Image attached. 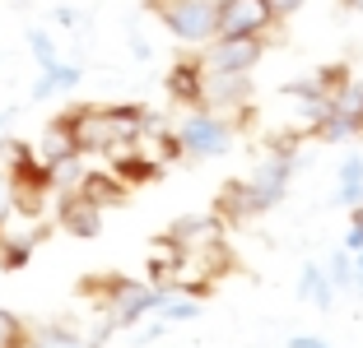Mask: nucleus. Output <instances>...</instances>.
Returning a JSON list of instances; mask_svg holds the SVG:
<instances>
[{
  "label": "nucleus",
  "instance_id": "nucleus-1",
  "mask_svg": "<svg viewBox=\"0 0 363 348\" xmlns=\"http://www.w3.org/2000/svg\"><path fill=\"white\" fill-rule=\"evenodd\" d=\"M65 121H70V130H75L79 153H117V149L145 139L150 126H154V116L145 112V107H135V103H117V107L84 103V107H70Z\"/></svg>",
  "mask_w": 363,
  "mask_h": 348
},
{
  "label": "nucleus",
  "instance_id": "nucleus-2",
  "mask_svg": "<svg viewBox=\"0 0 363 348\" xmlns=\"http://www.w3.org/2000/svg\"><path fill=\"white\" fill-rule=\"evenodd\" d=\"M79 293L103 297V320L112 330L140 325V320L154 316V306H159V284H140V279H121V274L89 279V284H79Z\"/></svg>",
  "mask_w": 363,
  "mask_h": 348
},
{
  "label": "nucleus",
  "instance_id": "nucleus-3",
  "mask_svg": "<svg viewBox=\"0 0 363 348\" xmlns=\"http://www.w3.org/2000/svg\"><path fill=\"white\" fill-rule=\"evenodd\" d=\"M159 23L191 47H210L219 37V0H150Z\"/></svg>",
  "mask_w": 363,
  "mask_h": 348
},
{
  "label": "nucleus",
  "instance_id": "nucleus-4",
  "mask_svg": "<svg viewBox=\"0 0 363 348\" xmlns=\"http://www.w3.org/2000/svg\"><path fill=\"white\" fill-rule=\"evenodd\" d=\"M172 130H177V139H182V153L196 158V163L201 158H224L228 149H233V121L210 112V107H191Z\"/></svg>",
  "mask_w": 363,
  "mask_h": 348
},
{
  "label": "nucleus",
  "instance_id": "nucleus-5",
  "mask_svg": "<svg viewBox=\"0 0 363 348\" xmlns=\"http://www.w3.org/2000/svg\"><path fill=\"white\" fill-rule=\"evenodd\" d=\"M205 70H224V74H252L266 56V42L261 37H214L205 47Z\"/></svg>",
  "mask_w": 363,
  "mask_h": 348
},
{
  "label": "nucleus",
  "instance_id": "nucleus-6",
  "mask_svg": "<svg viewBox=\"0 0 363 348\" xmlns=\"http://www.w3.org/2000/svg\"><path fill=\"white\" fill-rule=\"evenodd\" d=\"M275 23L266 0H219V37H261Z\"/></svg>",
  "mask_w": 363,
  "mask_h": 348
},
{
  "label": "nucleus",
  "instance_id": "nucleus-7",
  "mask_svg": "<svg viewBox=\"0 0 363 348\" xmlns=\"http://www.w3.org/2000/svg\"><path fill=\"white\" fill-rule=\"evenodd\" d=\"M163 237L186 255H196V251L205 255L214 242H224V219H219V214H186V219H177Z\"/></svg>",
  "mask_w": 363,
  "mask_h": 348
},
{
  "label": "nucleus",
  "instance_id": "nucleus-8",
  "mask_svg": "<svg viewBox=\"0 0 363 348\" xmlns=\"http://www.w3.org/2000/svg\"><path fill=\"white\" fill-rule=\"evenodd\" d=\"M56 223L79 242H94L103 232V209L94 200H84L79 190H56Z\"/></svg>",
  "mask_w": 363,
  "mask_h": 348
},
{
  "label": "nucleus",
  "instance_id": "nucleus-9",
  "mask_svg": "<svg viewBox=\"0 0 363 348\" xmlns=\"http://www.w3.org/2000/svg\"><path fill=\"white\" fill-rule=\"evenodd\" d=\"M163 88H168V98L182 103L186 112H191V107H205V56H182V61H172Z\"/></svg>",
  "mask_w": 363,
  "mask_h": 348
},
{
  "label": "nucleus",
  "instance_id": "nucleus-10",
  "mask_svg": "<svg viewBox=\"0 0 363 348\" xmlns=\"http://www.w3.org/2000/svg\"><path fill=\"white\" fill-rule=\"evenodd\" d=\"M252 103V74H224V70H205V107L219 116L238 112Z\"/></svg>",
  "mask_w": 363,
  "mask_h": 348
},
{
  "label": "nucleus",
  "instance_id": "nucleus-11",
  "mask_svg": "<svg viewBox=\"0 0 363 348\" xmlns=\"http://www.w3.org/2000/svg\"><path fill=\"white\" fill-rule=\"evenodd\" d=\"M75 190L84 195V200H94L98 209H112V204H126L130 200V186L117 177V172H84Z\"/></svg>",
  "mask_w": 363,
  "mask_h": 348
},
{
  "label": "nucleus",
  "instance_id": "nucleus-12",
  "mask_svg": "<svg viewBox=\"0 0 363 348\" xmlns=\"http://www.w3.org/2000/svg\"><path fill=\"white\" fill-rule=\"evenodd\" d=\"M38 158L52 168V163H65V158H84L75 144V130H70V121L65 116H56L52 126L43 130V139H38Z\"/></svg>",
  "mask_w": 363,
  "mask_h": 348
},
{
  "label": "nucleus",
  "instance_id": "nucleus-13",
  "mask_svg": "<svg viewBox=\"0 0 363 348\" xmlns=\"http://www.w3.org/2000/svg\"><path fill=\"white\" fill-rule=\"evenodd\" d=\"M298 297H303V302H312L317 311H331V302H335V284H331V274H326V265H303Z\"/></svg>",
  "mask_w": 363,
  "mask_h": 348
},
{
  "label": "nucleus",
  "instance_id": "nucleus-14",
  "mask_svg": "<svg viewBox=\"0 0 363 348\" xmlns=\"http://www.w3.org/2000/svg\"><path fill=\"white\" fill-rule=\"evenodd\" d=\"M112 172L126 186H140V181H154L163 168H159V158H145V153H135V144H126V149H117V168Z\"/></svg>",
  "mask_w": 363,
  "mask_h": 348
},
{
  "label": "nucleus",
  "instance_id": "nucleus-15",
  "mask_svg": "<svg viewBox=\"0 0 363 348\" xmlns=\"http://www.w3.org/2000/svg\"><path fill=\"white\" fill-rule=\"evenodd\" d=\"M326 98H331V112L350 116L354 126L363 130V79H340V84H335Z\"/></svg>",
  "mask_w": 363,
  "mask_h": 348
},
{
  "label": "nucleus",
  "instance_id": "nucleus-16",
  "mask_svg": "<svg viewBox=\"0 0 363 348\" xmlns=\"http://www.w3.org/2000/svg\"><path fill=\"white\" fill-rule=\"evenodd\" d=\"M335 204H363V153L340 163V186H335Z\"/></svg>",
  "mask_w": 363,
  "mask_h": 348
},
{
  "label": "nucleus",
  "instance_id": "nucleus-17",
  "mask_svg": "<svg viewBox=\"0 0 363 348\" xmlns=\"http://www.w3.org/2000/svg\"><path fill=\"white\" fill-rule=\"evenodd\" d=\"M312 135L321 139V144H350V139H359L363 130L354 126L350 116H340V112H326L321 121H312Z\"/></svg>",
  "mask_w": 363,
  "mask_h": 348
},
{
  "label": "nucleus",
  "instance_id": "nucleus-18",
  "mask_svg": "<svg viewBox=\"0 0 363 348\" xmlns=\"http://www.w3.org/2000/svg\"><path fill=\"white\" fill-rule=\"evenodd\" d=\"M43 232H23V237H0V269H23L28 255L38 251Z\"/></svg>",
  "mask_w": 363,
  "mask_h": 348
},
{
  "label": "nucleus",
  "instance_id": "nucleus-19",
  "mask_svg": "<svg viewBox=\"0 0 363 348\" xmlns=\"http://www.w3.org/2000/svg\"><path fill=\"white\" fill-rule=\"evenodd\" d=\"M33 348H98V344L79 339L70 325H38L33 330Z\"/></svg>",
  "mask_w": 363,
  "mask_h": 348
},
{
  "label": "nucleus",
  "instance_id": "nucleus-20",
  "mask_svg": "<svg viewBox=\"0 0 363 348\" xmlns=\"http://www.w3.org/2000/svg\"><path fill=\"white\" fill-rule=\"evenodd\" d=\"M0 348H33V330L5 306H0Z\"/></svg>",
  "mask_w": 363,
  "mask_h": 348
},
{
  "label": "nucleus",
  "instance_id": "nucleus-21",
  "mask_svg": "<svg viewBox=\"0 0 363 348\" xmlns=\"http://www.w3.org/2000/svg\"><path fill=\"white\" fill-rule=\"evenodd\" d=\"M326 274H331V284H335V293H345V288H354V255L345 251H335L331 260H326Z\"/></svg>",
  "mask_w": 363,
  "mask_h": 348
},
{
  "label": "nucleus",
  "instance_id": "nucleus-22",
  "mask_svg": "<svg viewBox=\"0 0 363 348\" xmlns=\"http://www.w3.org/2000/svg\"><path fill=\"white\" fill-rule=\"evenodd\" d=\"M28 47H33V56H38V65H43V70L61 65V52H56V42L47 37L43 28H28Z\"/></svg>",
  "mask_w": 363,
  "mask_h": 348
},
{
  "label": "nucleus",
  "instance_id": "nucleus-23",
  "mask_svg": "<svg viewBox=\"0 0 363 348\" xmlns=\"http://www.w3.org/2000/svg\"><path fill=\"white\" fill-rule=\"evenodd\" d=\"M10 214H14V190H10V177L0 172V237L10 228Z\"/></svg>",
  "mask_w": 363,
  "mask_h": 348
},
{
  "label": "nucleus",
  "instance_id": "nucleus-24",
  "mask_svg": "<svg viewBox=\"0 0 363 348\" xmlns=\"http://www.w3.org/2000/svg\"><path fill=\"white\" fill-rule=\"evenodd\" d=\"M266 5H270V14H275V19H294L308 0H266Z\"/></svg>",
  "mask_w": 363,
  "mask_h": 348
},
{
  "label": "nucleus",
  "instance_id": "nucleus-25",
  "mask_svg": "<svg viewBox=\"0 0 363 348\" xmlns=\"http://www.w3.org/2000/svg\"><path fill=\"white\" fill-rule=\"evenodd\" d=\"M345 251H350V255L363 251V228H359V223H350V232H345Z\"/></svg>",
  "mask_w": 363,
  "mask_h": 348
},
{
  "label": "nucleus",
  "instance_id": "nucleus-26",
  "mask_svg": "<svg viewBox=\"0 0 363 348\" xmlns=\"http://www.w3.org/2000/svg\"><path fill=\"white\" fill-rule=\"evenodd\" d=\"M289 348H331V344L317 339V335H294V339H289Z\"/></svg>",
  "mask_w": 363,
  "mask_h": 348
},
{
  "label": "nucleus",
  "instance_id": "nucleus-27",
  "mask_svg": "<svg viewBox=\"0 0 363 348\" xmlns=\"http://www.w3.org/2000/svg\"><path fill=\"white\" fill-rule=\"evenodd\" d=\"M354 288H359V293H363V251L354 255Z\"/></svg>",
  "mask_w": 363,
  "mask_h": 348
},
{
  "label": "nucleus",
  "instance_id": "nucleus-28",
  "mask_svg": "<svg viewBox=\"0 0 363 348\" xmlns=\"http://www.w3.org/2000/svg\"><path fill=\"white\" fill-rule=\"evenodd\" d=\"M340 5H345V10H359V14H363V0H340Z\"/></svg>",
  "mask_w": 363,
  "mask_h": 348
},
{
  "label": "nucleus",
  "instance_id": "nucleus-29",
  "mask_svg": "<svg viewBox=\"0 0 363 348\" xmlns=\"http://www.w3.org/2000/svg\"><path fill=\"white\" fill-rule=\"evenodd\" d=\"M350 223H359V228H363V204H354V219Z\"/></svg>",
  "mask_w": 363,
  "mask_h": 348
},
{
  "label": "nucleus",
  "instance_id": "nucleus-30",
  "mask_svg": "<svg viewBox=\"0 0 363 348\" xmlns=\"http://www.w3.org/2000/svg\"><path fill=\"white\" fill-rule=\"evenodd\" d=\"M0 121H5V116H0Z\"/></svg>",
  "mask_w": 363,
  "mask_h": 348
}]
</instances>
